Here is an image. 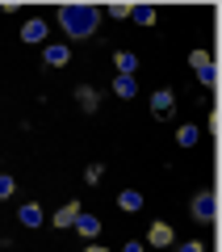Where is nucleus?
Here are the masks:
<instances>
[{"label": "nucleus", "instance_id": "1", "mask_svg": "<svg viewBox=\"0 0 222 252\" xmlns=\"http://www.w3.org/2000/svg\"><path fill=\"white\" fill-rule=\"evenodd\" d=\"M101 21V9L97 4H59V26L67 30L71 38H88Z\"/></svg>", "mask_w": 222, "mask_h": 252}, {"label": "nucleus", "instance_id": "2", "mask_svg": "<svg viewBox=\"0 0 222 252\" xmlns=\"http://www.w3.org/2000/svg\"><path fill=\"white\" fill-rule=\"evenodd\" d=\"M193 219L197 223H214V219H218V198H214V193H201V198L193 202Z\"/></svg>", "mask_w": 222, "mask_h": 252}, {"label": "nucleus", "instance_id": "3", "mask_svg": "<svg viewBox=\"0 0 222 252\" xmlns=\"http://www.w3.org/2000/svg\"><path fill=\"white\" fill-rule=\"evenodd\" d=\"M46 30L51 26H46L42 17H29L26 26H21V42H46Z\"/></svg>", "mask_w": 222, "mask_h": 252}, {"label": "nucleus", "instance_id": "4", "mask_svg": "<svg viewBox=\"0 0 222 252\" xmlns=\"http://www.w3.org/2000/svg\"><path fill=\"white\" fill-rule=\"evenodd\" d=\"M71 227H76L84 240H97V235H101V219H97V215H84V210H80V219H76Z\"/></svg>", "mask_w": 222, "mask_h": 252}, {"label": "nucleus", "instance_id": "5", "mask_svg": "<svg viewBox=\"0 0 222 252\" xmlns=\"http://www.w3.org/2000/svg\"><path fill=\"white\" fill-rule=\"evenodd\" d=\"M147 244H151V248H168V244H172V227H168V223H151Z\"/></svg>", "mask_w": 222, "mask_h": 252}, {"label": "nucleus", "instance_id": "6", "mask_svg": "<svg viewBox=\"0 0 222 252\" xmlns=\"http://www.w3.org/2000/svg\"><path fill=\"white\" fill-rule=\"evenodd\" d=\"M42 59L51 63V67H63V63L71 59V51H67V46H63V42H51V46H46V51H42Z\"/></svg>", "mask_w": 222, "mask_h": 252}, {"label": "nucleus", "instance_id": "7", "mask_svg": "<svg viewBox=\"0 0 222 252\" xmlns=\"http://www.w3.org/2000/svg\"><path fill=\"white\" fill-rule=\"evenodd\" d=\"M172 105H176V97H172V89H160V93L151 97V109H155V114H164V118L172 114Z\"/></svg>", "mask_w": 222, "mask_h": 252}, {"label": "nucleus", "instance_id": "8", "mask_svg": "<svg viewBox=\"0 0 222 252\" xmlns=\"http://www.w3.org/2000/svg\"><path fill=\"white\" fill-rule=\"evenodd\" d=\"M76 219H80V202H67L63 210H55V227H71Z\"/></svg>", "mask_w": 222, "mask_h": 252}, {"label": "nucleus", "instance_id": "9", "mask_svg": "<svg viewBox=\"0 0 222 252\" xmlns=\"http://www.w3.org/2000/svg\"><path fill=\"white\" fill-rule=\"evenodd\" d=\"M113 63H117V76H134V67H139V59L130 51H113Z\"/></svg>", "mask_w": 222, "mask_h": 252}, {"label": "nucleus", "instance_id": "10", "mask_svg": "<svg viewBox=\"0 0 222 252\" xmlns=\"http://www.w3.org/2000/svg\"><path fill=\"white\" fill-rule=\"evenodd\" d=\"M130 17L139 26H155V4H130Z\"/></svg>", "mask_w": 222, "mask_h": 252}, {"label": "nucleus", "instance_id": "11", "mask_svg": "<svg viewBox=\"0 0 222 252\" xmlns=\"http://www.w3.org/2000/svg\"><path fill=\"white\" fill-rule=\"evenodd\" d=\"M113 93H117L122 101H130L134 93H139V84H134V76H117V80H113Z\"/></svg>", "mask_w": 222, "mask_h": 252}, {"label": "nucleus", "instance_id": "12", "mask_svg": "<svg viewBox=\"0 0 222 252\" xmlns=\"http://www.w3.org/2000/svg\"><path fill=\"white\" fill-rule=\"evenodd\" d=\"M117 206H122V210H139L142 206V193H139V189H122V193H117Z\"/></svg>", "mask_w": 222, "mask_h": 252}, {"label": "nucleus", "instance_id": "13", "mask_svg": "<svg viewBox=\"0 0 222 252\" xmlns=\"http://www.w3.org/2000/svg\"><path fill=\"white\" fill-rule=\"evenodd\" d=\"M21 223H26V227H42V223H46V219H42V206H34V202L21 206Z\"/></svg>", "mask_w": 222, "mask_h": 252}, {"label": "nucleus", "instance_id": "14", "mask_svg": "<svg viewBox=\"0 0 222 252\" xmlns=\"http://www.w3.org/2000/svg\"><path fill=\"white\" fill-rule=\"evenodd\" d=\"M176 143L180 147H193L197 143V126H180V130H176Z\"/></svg>", "mask_w": 222, "mask_h": 252}, {"label": "nucleus", "instance_id": "15", "mask_svg": "<svg viewBox=\"0 0 222 252\" xmlns=\"http://www.w3.org/2000/svg\"><path fill=\"white\" fill-rule=\"evenodd\" d=\"M189 59H193V67H197V72H201V67H214L210 51H189Z\"/></svg>", "mask_w": 222, "mask_h": 252}, {"label": "nucleus", "instance_id": "16", "mask_svg": "<svg viewBox=\"0 0 222 252\" xmlns=\"http://www.w3.org/2000/svg\"><path fill=\"white\" fill-rule=\"evenodd\" d=\"M76 101H80L84 109H97V93L92 89H76Z\"/></svg>", "mask_w": 222, "mask_h": 252}, {"label": "nucleus", "instance_id": "17", "mask_svg": "<svg viewBox=\"0 0 222 252\" xmlns=\"http://www.w3.org/2000/svg\"><path fill=\"white\" fill-rule=\"evenodd\" d=\"M197 76H201V84H210V89H214V84H218V67H201V72H197Z\"/></svg>", "mask_w": 222, "mask_h": 252}, {"label": "nucleus", "instance_id": "18", "mask_svg": "<svg viewBox=\"0 0 222 252\" xmlns=\"http://www.w3.org/2000/svg\"><path fill=\"white\" fill-rule=\"evenodd\" d=\"M109 13H113V17H130V4H126V0H113V4H109Z\"/></svg>", "mask_w": 222, "mask_h": 252}, {"label": "nucleus", "instance_id": "19", "mask_svg": "<svg viewBox=\"0 0 222 252\" xmlns=\"http://www.w3.org/2000/svg\"><path fill=\"white\" fill-rule=\"evenodd\" d=\"M0 198H13V177H4V172H0Z\"/></svg>", "mask_w": 222, "mask_h": 252}, {"label": "nucleus", "instance_id": "20", "mask_svg": "<svg viewBox=\"0 0 222 252\" xmlns=\"http://www.w3.org/2000/svg\"><path fill=\"white\" fill-rule=\"evenodd\" d=\"M101 172H105V168H101V164H88V172H84V181H88V185H92V181H101Z\"/></svg>", "mask_w": 222, "mask_h": 252}, {"label": "nucleus", "instance_id": "21", "mask_svg": "<svg viewBox=\"0 0 222 252\" xmlns=\"http://www.w3.org/2000/svg\"><path fill=\"white\" fill-rule=\"evenodd\" d=\"M180 252H205V244H197V240H189V244H180Z\"/></svg>", "mask_w": 222, "mask_h": 252}, {"label": "nucleus", "instance_id": "22", "mask_svg": "<svg viewBox=\"0 0 222 252\" xmlns=\"http://www.w3.org/2000/svg\"><path fill=\"white\" fill-rule=\"evenodd\" d=\"M122 252H147V248H142V244H126Z\"/></svg>", "mask_w": 222, "mask_h": 252}, {"label": "nucleus", "instance_id": "23", "mask_svg": "<svg viewBox=\"0 0 222 252\" xmlns=\"http://www.w3.org/2000/svg\"><path fill=\"white\" fill-rule=\"evenodd\" d=\"M84 252H109V248H101V244H88V248H84Z\"/></svg>", "mask_w": 222, "mask_h": 252}]
</instances>
